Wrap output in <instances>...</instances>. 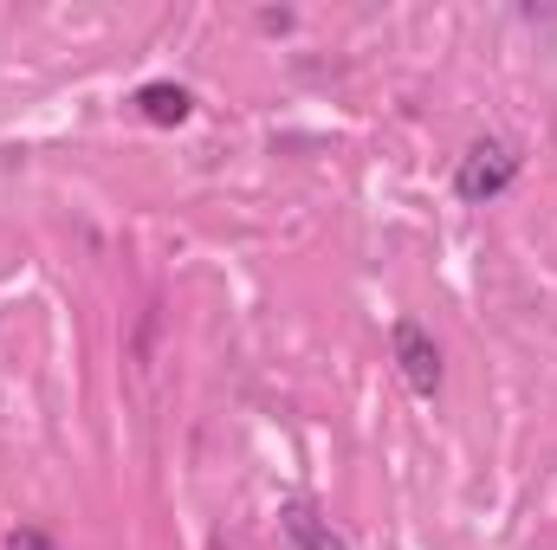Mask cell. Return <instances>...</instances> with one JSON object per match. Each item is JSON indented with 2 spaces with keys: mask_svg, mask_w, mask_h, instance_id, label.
Wrapping results in <instances>:
<instances>
[{
  "mask_svg": "<svg viewBox=\"0 0 557 550\" xmlns=\"http://www.w3.org/2000/svg\"><path fill=\"white\" fill-rule=\"evenodd\" d=\"M519 168H525L519 142L480 137V142H467V155L454 162V195H460V201H473V208H486V201H499V195L519 182Z\"/></svg>",
  "mask_w": 557,
  "mask_h": 550,
  "instance_id": "obj_1",
  "label": "cell"
},
{
  "mask_svg": "<svg viewBox=\"0 0 557 550\" xmlns=\"http://www.w3.org/2000/svg\"><path fill=\"white\" fill-rule=\"evenodd\" d=\"M389 343H396V370H403V383L416 389L421 402H434V396H441V350H434V337L421 330L416 317H403V324L389 330Z\"/></svg>",
  "mask_w": 557,
  "mask_h": 550,
  "instance_id": "obj_2",
  "label": "cell"
},
{
  "mask_svg": "<svg viewBox=\"0 0 557 550\" xmlns=\"http://www.w3.org/2000/svg\"><path fill=\"white\" fill-rule=\"evenodd\" d=\"M278 538L292 550H350L344 532H337L311 499H285V505H278Z\"/></svg>",
  "mask_w": 557,
  "mask_h": 550,
  "instance_id": "obj_3",
  "label": "cell"
},
{
  "mask_svg": "<svg viewBox=\"0 0 557 550\" xmlns=\"http://www.w3.org/2000/svg\"><path fill=\"white\" fill-rule=\"evenodd\" d=\"M131 111H137L143 124H156V130H175V124H188V111H195V98H188V85H169V78H149V85H137V98H131Z\"/></svg>",
  "mask_w": 557,
  "mask_h": 550,
  "instance_id": "obj_4",
  "label": "cell"
},
{
  "mask_svg": "<svg viewBox=\"0 0 557 550\" xmlns=\"http://www.w3.org/2000/svg\"><path fill=\"white\" fill-rule=\"evenodd\" d=\"M7 550H59V545H52L46 532H33V525H13V532H7Z\"/></svg>",
  "mask_w": 557,
  "mask_h": 550,
  "instance_id": "obj_5",
  "label": "cell"
}]
</instances>
